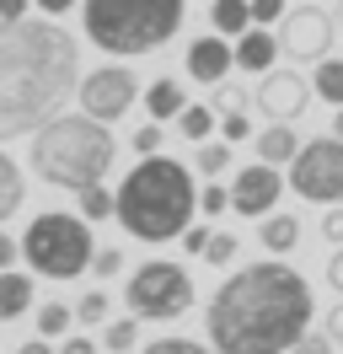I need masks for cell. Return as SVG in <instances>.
<instances>
[{
    "label": "cell",
    "instance_id": "obj_1",
    "mask_svg": "<svg viewBox=\"0 0 343 354\" xmlns=\"http://www.w3.org/2000/svg\"><path fill=\"white\" fill-rule=\"evenodd\" d=\"M311 285L295 268L252 263L214 290L204 322L214 354H290L295 338L311 328Z\"/></svg>",
    "mask_w": 343,
    "mask_h": 354
},
{
    "label": "cell",
    "instance_id": "obj_2",
    "mask_svg": "<svg viewBox=\"0 0 343 354\" xmlns=\"http://www.w3.org/2000/svg\"><path fill=\"white\" fill-rule=\"evenodd\" d=\"M81 86V54L59 22L0 17V140L33 134Z\"/></svg>",
    "mask_w": 343,
    "mask_h": 354
},
{
    "label": "cell",
    "instance_id": "obj_3",
    "mask_svg": "<svg viewBox=\"0 0 343 354\" xmlns=\"http://www.w3.org/2000/svg\"><path fill=\"white\" fill-rule=\"evenodd\" d=\"M193 209H198V188H193V172L172 156H140V167L118 183V221L134 242H172L193 225Z\"/></svg>",
    "mask_w": 343,
    "mask_h": 354
},
{
    "label": "cell",
    "instance_id": "obj_4",
    "mask_svg": "<svg viewBox=\"0 0 343 354\" xmlns=\"http://www.w3.org/2000/svg\"><path fill=\"white\" fill-rule=\"evenodd\" d=\"M113 134H107L102 118H91V113H54L48 124L33 129V172L48 183V188H70V194H81L86 183H102L113 172Z\"/></svg>",
    "mask_w": 343,
    "mask_h": 354
},
{
    "label": "cell",
    "instance_id": "obj_5",
    "mask_svg": "<svg viewBox=\"0 0 343 354\" xmlns=\"http://www.w3.org/2000/svg\"><path fill=\"white\" fill-rule=\"evenodd\" d=\"M86 38L102 54H150L183 27V0H86Z\"/></svg>",
    "mask_w": 343,
    "mask_h": 354
},
{
    "label": "cell",
    "instance_id": "obj_6",
    "mask_svg": "<svg viewBox=\"0 0 343 354\" xmlns=\"http://www.w3.org/2000/svg\"><path fill=\"white\" fill-rule=\"evenodd\" d=\"M91 225L86 215H59V209H48L38 221L27 225V236H21V258L38 268L43 279H75L91 268Z\"/></svg>",
    "mask_w": 343,
    "mask_h": 354
},
{
    "label": "cell",
    "instance_id": "obj_7",
    "mask_svg": "<svg viewBox=\"0 0 343 354\" xmlns=\"http://www.w3.org/2000/svg\"><path fill=\"white\" fill-rule=\"evenodd\" d=\"M193 306V279L188 268L177 263H145L134 268V279H129V311H140L150 322H172V317H183Z\"/></svg>",
    "mask_w": 343,
    "mask_h": 354
},
{
    "label": "cell",
    "instance_id": "obj_8",
    "mask_svg": "<svg viewBox=\"0 0 343 354\" xmlns=\"http://www.w3.org/2000/svg\"><path fill=\"white\" fill-rule=\"evenodd\" d=\"M290 188L311 204H343V140H311L290 161Z\"/></svg>",
    "mask_w": 343,
    "mask_h": 354
},
{
    "label": "cell",
    "instance_id": "obj_9",
    "mask_svg": "<svg viewBox=\"0 0 343 354\" xmlns=\"http://www.w3.org/2000/svg\"><path fill=\"white\" fill-rule=\"evenodd\" d=\"M75 97H81V113L102 118V124H118V118L134 108L140 81H134V70H129V65H102V70H91L81 86H75Z\"/></svg>",
    "mask_w": 343,
    "mask_h": 354
},
{
    "label": "cell",
    "instance_id": "obj_10",
    "mask_svg": "<svg viewBox=\"0 0 343 354\" xmlns=\"http://www.w3.org/2000/svg\"><path fill=\"white\" fill-rule=\"evenodd\" d=\"M279 48L295 54V59H327L333 48V17L317 11V6H300L284 17V32H279Z\"/></svg>",
    "mask_w": 343,
    "mask_h": 354
},
{
    "label": "cell",
    "instance_id": "obj_11",
    "mask_svg": "<svg viewBox=\"0 0 343 354\" xmlns=\"http://www.w3.org/2000/svg\"><path fill=\"white\" fill-rule=\"evenodd\" d=\"M284 194V177H279L274 161H252V167H241L231 183V209L236 215H268Z\"/></svg>",
    "mask_w": 343,
    "mask_h": 354
},
{
    "label": "cell",
    "instance_id": "obj_12",
    "mask_svg": "<svg viewBox=\"0 0 343 354\" xmlns=\"http://www.w3.org/2000/svg\"><path fill=\"white\" fill-rule=\"evenodd\" d=\"M311 102V86L300 81V70H268L263 75V86H257V108L268 113V118H300Z\"/></svg>",
    "mask_w": 343,
    "mask_h": 354
},
{
    "label": "cell",
    "instance_id": "obj_13",
    "mask_svg": "<svg viewBox=\"0 0 343 354\" xmlns=\"http://www.w3.org/2000/svg\"><path fill=\"white\" fill-rule=\"evenodd\" d=\"M236 65V48L225 44V32H210V38H193L188 48V75L193 81H204V86H220Z\"/></svg>",
    "mask_w": 343,
    "mask_h": 354
},
{
    "label": "cell",
    "instance_id": "obj_14",
    "mask_svg": "<svg viewBox=\"0 0 343 354\" xmlns=\"http://www.w3.org/2000/svg\"><path fill=\"white\" fill-rule=\"evenodd\" d=\"M279 54H284V48H279V38L268 32V27L252 22L247 32H236V70H247V75H268Z\"/></svg>",
    "mask_w": 343,
    "mask_h": 354
},
{
    "label": "cell",
    "instance_id": "obj_15",
    "mask_svg": "<svg viewBox=\"0 0 343 354\" xmlns=\"http://www.w3.org/2000/svg\"><path fill=\"white\" fill-rule=\"evenodd\" d=\"M21 311H33V279L17 268H0V322H17Z\"/></svg>",
    "mask_w": 343,
    "mask_h": 354
},
{
    "label": "cell",
    "instance_id": "obj_16",
    "mask_svg": "<svg viewBox=\"0 0 343 354\" xmlns=\"http://www.w3.org/2000/svg\"><path fill=\"white\" fill-rule=\"evenodd\" d=\"M295 151H300V140H295V129H290L284 118H274L268 129L257 134V161H274V167H284V161H295Z\"/></svg>",
    "mask_w": 343,
    "mask_h": 354
},
{
    "label": "cell",
    "instance_id": "obj_17",
    "mask_svg": "<svg viewBox=\"0 0 343 354\" xmlns=\"http://www.w3.org/2000/svg\"><path fill=\"white\" fill-rule=\"evenodd\" d=\"M145 108H150V118H177V113L188 108V97H183V86H177L172 75H161V81H150Z\"/></svg>",
    "mask_w": 343,
    "mask_h": 354
},
{
    "label": "cell",
    "instance_id": "obj_18",
    "mask_svg": "<svg viewBox=\"0 0 343 354\" xmlns=\"http://www.w3.org/2000/svg\"><path fill=\"white\" fill-rule=\"evenodd\" d=\"M21 194H27V183H21V167L11 156L0 151V221H11L21 209Z\"/></svg>",
    "mask_w": 343,
    "mask_h": 354
},
{
    "label": "cell",
    "instance_id": "obj_19",
    "mask_svg": "<svg viewBox=\"0 0 343 354\" xmlns=\"http://www.w3.org/2000/svg\"><path fill=\"white\" fill-rule=\"evenodd\" d=\"M210 22H214V32L236 38V32H247V27H252V6H247V0H214Z\"/></svg>",
    "mask_w": 343,
    "mask_h": 354
},
{
    "label": "cell",
    "instance_id": "obj_20",
    "mask_svg": "<svg viewBox=\"0 0 343 354\" xmlns=\"http://www.w3.org/2000/svg\"><path fill=\"white\" fill-rule=\"evenodd\" d=\"M257 236H263L268 252H290V247L300 242V221H295V215H268V225H263Z\"/></svg>",
    "mask_w": 343,
    "mask_h": 354
},
{
    "label": "cell",
    "instance_id": "obj_21",
    "mask_svg": "<svg viewBox=\"0 0 343 354\" xmlns=\"http://www.w3.org/2000/svg\"><path fill=\"white\" fill-rule=\"evenodd\" d=\"M311 91H317V97H327V102L338 108V102H343V59H317Z\"/></svg>",
    "mask_w": 343,
    "mask_h": 354
},
{
    "label": "cell",
    "instance_id": "obj_22",
    "mask_svg": "<svg viewBox=\"0 0 343 354\" xmlns=\"http://www.w3.org/2000/svg\"><path fill=\"white\" fill-rule=\"evenodd\" d=\"M113 209H118V194H107L102 183H86L81 188V215L86 221H107Z\"/></svg>",
    "mask_w": 343,
    "mask_h": 354
},
{
    "label": "cell",
    "instance_id": "obj_23",
    "mask_svg": "<svg viewBox=\"0 0 343 354\" xmlns=\"http://www.w3.org/2000/svg\"><path fill=\"white\" fill-rule=\"evenodd\" d=\"M177 129L188 134V140H210L214 113H210V108H183V113H177Z\"/></svg>",
    "mask_w": 343,
    "mask_h": 354
},
{
    "label": "cell",
    "instance_id": "obj_24",
    "mask_svg": "<svg viewBox=\"0 0 343 354\" xmlns=\"http://www.w3.org/2000/svg\"><path fill=\"white\" fill-rule=\"evenodd\" d=\"M70 317H75L70 306H59V301H48V306H38V333H43V338H59V333L70 328Z\"/></svg>",
    "mask_w": 343,
    "mask_h": 354
},
{
    "label": "cell",
    "instance_id": "obj_25",
    "mask_svg": "<svg viewBox=\"0 0 343 354\" xmlns=\"http://www.w3.org/2000/svg\"><path fill=\"white\" fill-rule=\"evenodd\" d=\"M231 167V145H198V172L204 177H220Z\"/></svg>",
    "mask_w": 343,
    "mask_h": 354
},
{
    "label": "cell",
    "instance_id": "obj_26",
    "mask_svg": "<svg viewBox=\"0 0 343 354\" xmlns=\"http://www.w3.org/2000/svg\"><path fill=\"white\" fill-rule=\"evenodd\" d=\"M134 338H140V328H134L129 317H124V322H107V349H113V354H129V349H134Z\"/></svg>",
    "mask_w": 343,
    "mask_h": 354
},
{
    "label": "cell",
    "instance_id": "obj_27",
    "mask_svg": "<svg viewBox=\"0 0 343 354\" xmlns=\"http://www.w3.org/2000/svg\"><path fill=\"white\" fill-rule=\"evenodd\" d=\"M140 354H210L204 344H193V338H156L150 349H140Z\"/></svg>",
    "mask_w": 343,
    "mask_h": 354
},
{
    "label": "cell",
    "instance_id": "obj_28",
    "mask_svg": "<svg viewBox=\"0 0 343 354\" xmlns=\"http://www.w3.org/2000/svg\"><path fill=\"white\" fill-rule=\"evenodd\" d=\"M75 317H81V322H107V295H102V290H91V295H81V306H75Z\"/></svg>",
    "mask_w": 343,
    "mask_h": 354
},
{
    "label": "cell",
    "instance_id": "obj_29",
    "mask_svg": "<svg viewBox=\"0 0 343 354\" xmlns=\"http://www.w3.org/2000/svg\"><path fill=\"white\" fill-rule=\"evenodd\" d=\"M118 268H124V252H118V247H97V252H91V274H118Z\"/></svg>",
    "mask_w": 343,
    "mask_h": 354
},
{
    "label": "cell",
    "instance_id": "obj_30",
    "mask_svg": "<svg viewBox=\"0 0 343 354\" xmlns=\"http://www.w3.org/2000/svg\"><path fill=\"white\" fill-rule=\"evenodd\" d=\"M129 145H134V151H140V156H156V151H161V118H150V124H145V129H140V134H134Z\"/></svg>",
    "mask_w": 343,
    "mask_h": 354
},
{
    "label": "cell",
    "instance_id": "obj_31",
    "mask_svg": "<svg viewBox=\"0 0 343 354\" xmlns=\"http://www.w3.org/2000/svg\"><path fill=\"white\" fill-rule=\"evenodd\" d=\"M204 258H210V263H231L236 258V236H225V231L210 236V242H204Z\"/></svg>",
    "mask_w": 343,
    "mask_h": 354
},
{
    "label": "cell",
    "instance_id": "obj_32",
    "mask_svg": "<svg viewBox=\"0 0 343 354\" xmlns=\"http://www.w3.org/2000/svg\"><path fill=\"white\" fill-rule=\"evenodd\" d=\"M290 354H333V338H327V333H311V328H306V333L295 338V349H290Z\"/></svg>",
    "mask_w": 343,
    "mask_h": 354
},
{
    "label": "cell",
    "instance_id": "obj_33",
    "mask_svg": "<svg viewBox=\"0 0 343 354\" xmlns=\"http://www.w3.org/2000/svg\"><path fill=\"white\" fill-rule=\"evenodd\" d=\"M247 6H252V22L268 27V22H279V17H284V6H290V0H247Z\"/></svg>",
    "mask_w": 343,
    "mask_h": 354
},
{
    "label": "cell",
    "instance_id": "obj_34",
    "mask_svg": "<svg viewBox=\"0 0 343 354\" xmlns=\"http://www.w3.org/2000/svg\"><path fill=\"white\" fill-rule=\"evenodd\" d=\"M225 204H231V188H204V194H198V209H204V215H220V209H225Z\"/></svg>",
    "mask_w": 343,
    "mask_h": 354
},
{
    "label": "cell",
    "instance_id": "obj_35",
    "mask_svg": "<svg viewBox=\"0 0 343 354\" xmlns=\"http://www.w3.org/2000/svg\"><path fill=\"white\" fill-rule=\"evenodd\" d=\"M220 134H225V140H247V134H252V124H247V113H225V124H220Z\"/></svg>",
    "mask_w": 343,
    "mask_h": 354
},
{
    "label": "cell",
    "instance_id": "obj_36",
    "mask_svg": "<svg viewBox=\"0 0 343 354\" xmlns=\"http://www.w3.org/2000/svg\"><path fill=\"white\" fill-rule=\"evenodd\" d=\"M322 333H327L333 344H343V295H338V306L327 311V322H322Z\"/></svg>",
    "mask_w": 343,
    "mask_h": 354
},
{
    "label": "cell",
    "instance_id": "obj_37",
    "mask_svg": "<svg viewBox=\"0 0 343 354\" xmlns=\"http://www.w3.org/2000/svg\"><path fill=\"white\" fill-rule=\"evenodd\" d=\"M322 236H327V242H343V209H333V204H327V221H322Z\"/></svg>",
    "mask_w": 343,
    "mask_h": 354
},
{
    "label": "cell",
    "instance_id": "obj_38",
    "mask_svg": "<svg viewBox=\"0 0 343 354\" xmlns=\"http://www.w3.org/2000/svg\"><path fill=\"white\" fill-rule=\"evenodd\" d=\"M204 242H210L204 225H188V231H183V247H188V252H204Z\"/></svg>",
    "mask_w": 343,
    "mask_h": 354
},
{
    "label": "cell",
    "instance_id": "obj_39",
    "mask_svg": "<svg viewBox=\"0 0 343 354\" xmlns=\"http://www.w3.org/2000/svg\"><path fill=\"white\" fill-rule=\"evenodd\" d=\"M327 285H333V290L343 295V247L333 252V263H327Z\"/></svg>",
    "mask_w": 343,
    "mask_h": 354
},
{
    "label": "cell",
    "instance_id": "obj_40",
    "mask_svg": "<svg viewBox=\"0 0 343 354\" xmlns=\"http://www.w3.org/2000/svg\"><path fill=\"white\" fill-rule=\"evenodd\" d=\"M59 354H97V344H91V338H64Z\"/></svg>",
    "mask_w": 343,
    "mask_h": 354
},
{
    "label": "cell",
    "instance_id": "obj_41",
    "mask_svg": "<svg viewBox=\"0 0 343 354\" xmlns=\"http://www.w3.org/2000/svg\"><path fill=\"white\" fill-rule=\"evenodd\" d=\"M11 263H17V242L0 231V268H11Z\"/></svg>",
    "mask_w": 343,
    "mask_h": 354
},
{
    "label": "cell",
    "instance_id": "obj_42",
    "mask_svg": "<svg viewBox=\"0 0 343 354\" xmlns=\"http://www.w3.org/2000/svg\"><path fill=\"white\" fill-rule=\"evenodd\" d=\"M33 6H38V11H48V17H59V11H70L75 0H33Z\"/></svg>",
    "mask_w": 343,
    "mask_h": 354
},
{
    "label": "cell",
    "instance_id": "obj_43",
    "mask_svg": "<svg viewBox=\"0 0 343 354\" xmlns=\"http://www.w3.org/2000/svg\"><path fill=\"white\" fill-rule=\"evenodd\" d=\"M27 6H33V0H0V17H21Z\"/></svg>",
    "mask_w": 343,
    "mask_h": 354
},
{
    "label": "cell",
    "instance_id": "obj_44",
    "mask_svg": "<svg viewBox=\"0 0 343 354\" xmlns=\"http://www.w3.org/2000/svg\"><path fill=\"white\" fill-rule=\"evenodd\" d=\"M17 354H54V349H48V338H43V333H38V338H33V344H21Z\"/></svg>",
    "mask_w": 343,
    "mask_h": 354
},
{
    "label": "cell",
    "instance_id": "obj_45",
    "mask_svg": "<svg viewBox=\"0 0 343 354\" xmlns=\"http://www.w3.org/2000/svg\"><path fill=\"white\" fill-rule=\"evenodd\" d=\"M333 134L343 140V102H338V113H333Z\"/></svg>",
    "mask_w": 343,
    "mask_h": 354
}]
</instances>
